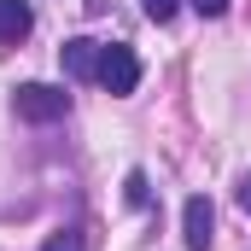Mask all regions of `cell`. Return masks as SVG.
I'll return each instance as SVG.
<instances>
[{"label":"cell","instance_id":"obj_3","mask_svg":"<svg viewBox=\"0 0 251 251\" xmlns=\"http://www.w3.org/2000/svg\"><path fill=\"white\" fill-rule=\"evenodd\" d=\"M181 222H187V246H193V251H204V246H210V228H216V210H210V199H204V193H193V199H187Z\"/></svg>","mask_w":251,"mask_h":251},{"label":"cell","instance_id":"obj_7","mask_svg":"<svg viewBox=\"0 0 251 251\" xmlns=\"http://www.w3.org/2000/svg\"><path fill=\"white\" fill-rule=\"evenodd\" d=\"M41 251H88V246H82V234L64 228V234H47V246H41Z\"/></svg>","mask_w":251,"mask_h":251},{"label":"cell","instance_id":"obj_6","mask_svg":"<svg viewBox=\"0 0 251 251\" xmlns=\"http://www.w3.org/2000/svg\"><path fill=\"white\" fill-rule=\"evenodd\" d=\"M123 199H128V204H146V199H152V193H146V176H140V170H128V181H123Z\"/></svg>","mask_w":251,"mask_h":251},{"label":"cell","instance_id":"obj_2","mask_svg":"<svg viewBox=\"0 0 251 251\" xmlns=\"http://www.w3.org/2000/svg\"><path fill=\"white\" fill-rule=\"evenodd\" d=\"M12 105H18V117H29V123H53L70 111V94L64 88H47V82H24L18 94H12Z\"/></svg>","mask_w":251,"mask_h":251},{"label":"cell","instance_id":"obj_5","mask_svg":"<svg viewBox=\"0 0 251 251\" xmlns=\"http://www.w3.org/2000/svg\"><path fill=\"white\" fill-rule=\"evenodd\" d=\"M29 29H35V12H29L24 0H0V41H6V47H18Z\"/></svg>","mask_w":251,"mask_h":251},{"label":"cell","instance_id":"obj_8","mask_svg":"<svg viewBox=\"0 0 251 251\" xmlns=\"http://www.w3.org/2000/svg\"><path fill=\"white\" fill-rule=\"evenodd\" d=\"M140 6H146V18H158V24H164V18H176V6H181V0H140Z\"/></svg>","mask_w":251,"mask_h":251},{"label":"cell","instance_id":"obj_10","mask_svg":"<svg viewBox=\"0 0 251 251\" xmlns=\"http://www.w3.org/2000/svg\"><path fill=\"white\" fill-rule=\"evenodd\" d=\"M240 204H246V210H251V176H246V181H240Z\"/></svg>","mask_w":251,"mask_h":251},{"label":"cell","instance_id":"obj_4","mask_svg":"<svg viewBox=\"0 0 251 251\" xmlns=\"http://www.w3.org/2000/svg\"><path fill=\"white\" fill-rule=\"evenodd\" d=\"M64 76H76V82H88V76H100V41H64Z\"/></svg>","mask_w":251,"mask_h":251},{"label":"cell","instance_id":"obj_1","mask_svg":"<svg viewBox=\"0 0 251 251\" xmlns=\"http://www.w3.org/2000/svg\"><path fill=\"white\" fill-rule=\"evenodd\" d=\"M105 94H134L140 88V59H134V47L123 41H111V47H100V76H94Z\"/></svg>","mask_w":251,"mask_h":251},{"label":"cell","instance_id":"obj_9","mask_svg":"<svg viewBox=\"0 0 251 251\" xmlns=\"http://www.w3.org/2000/svg\"><path fill=\"white\" fill-rule=\"evenodd\" d=\"M193 12H199V18H222V12H228V0H193Z\"/></svg>","mask_w":251,"mask_h":251}]
</instances>
